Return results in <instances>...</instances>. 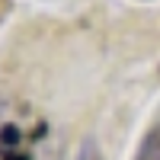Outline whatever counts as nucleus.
<instances>
[{
	"label": "nucleus",
	"instance_id": "nucleus-1",
	"mask_svg": "<svg viewBox=\"0 0 160 160\" xmlns=\"http://www.w3.org/2000/svg\"><path fill=\"white\" fill-rule=\"evenodd\" d=\"M135 160H160V122L154 128H148V135L141 138Z\"/></svg>",
	"mask_w": 160,
	"mask_h": 160
},
{
	"label": "nucleus",
	"instance_id": "nucleus-2",
	"mask_svg": "<svg viewBox=\"0 0 160 160\" xmlns=\"http://www.w3.org/2000/svg\"><path fill=\"white\" fill-rule=\"evenodd\" d=\"M74 160H106V154H102V148L96 144V138H83L80 141V148H77V154H74Z\"/></svg>",
	"mask_w": 160,
	"mask_h": 160
}]
</instances>
